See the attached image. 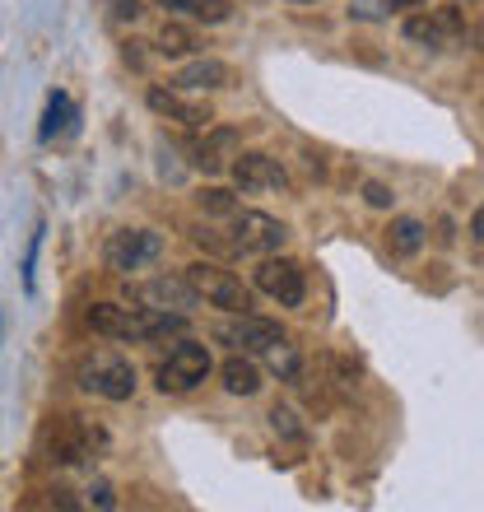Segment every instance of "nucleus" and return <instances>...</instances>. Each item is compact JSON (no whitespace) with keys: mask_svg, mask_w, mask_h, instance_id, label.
Masks as SVG:
<instances>
[{"mask_svg":"<svg viewBox=\"0 0 484 512\" xmlns=\"http://www.w3.org/2000/svg\"><path fill=\"white\" fill-rule=\"evenodd\" d=\"M84 322L108 340H159V336H182L187 331V312H163L145 308V303H94L84 312Z\"/></svg>","mask_w":484,"mask_h":512,"instance_id":"1","label":"nucleus"},{"mask_svg":"<svg viewBox=\"0 0 484 512\" xmlns=\"http://www.w3.org/2000/svg\"><path fill=\"white\" fill-rule=\"evenodd\" d=\"M103 443H108V433L80 415H56L52 424H47V433H42V452H47V461H56V466H80V461L98 457Z\"/></svg>","mask_w":484,"mask_h":512,"instance_id":"2","label":"nucleus"},{"mask_svg":"<svg viewBox=\"0 0 484 512\" xmlns=\"http://www.w3.org/2000/svg\"><path fill=\"white\" fill-rule=\"evenodd\" d=\"M75 382H80L89 396H103V401H131L135 364L121 359L117 350H89L80 364H75Z\"/></svg>","mask_w":484,"mask_h":512,"instance_id":"3","label":"nucleus"},{"mask_svg":"<svg viewBox=\"0 0 484 512\" xmlns=\"http://www.w3.org/2000/svg\"><path fill=\"white\" fill-rule=\"evenodd\" d=\"M191 284H196V294L219 312H252V284H242L233 270L215 266V261H196V266L182 270Z\"/></svg>","mask_w":484,"mask_h":512,"instance_id":"4","label":"nucleus"},{"mask_svg":"<svg viewBox=\"0 0 484 512\" xmlns=\"http://www.w3.org/2000/svg\"><path fill=\"white\" fill-rule=\"evenodd\" d=\"M159 256H163V238L154 229H117V233H108V243H103V261H108V270H117V275L154 266Z\"/></svg>","mask_w":484,"mask_h":512,"instance_id":"5","label":"nucleus"},{"mask_svg":"<svg viewBox=\"0 0 484 512\" xmlns=\"http://www.w3.org/2000/svg\"><path fill=\"white\" fill-rule=\"evenodd\" d=\"M256 289L266 298H275L280 308H303V298H308V270L289 261V256H266L261 266L252 270Z\"/></svg>","mask_w":484,"mask_h":512,"instance_id":"6","label":"nucleus"},{"mask_svg":"<svg viewBox=\"0 0 484 512\" xmlns=\"http://www.w3.org/2000/svg\"><path fill=\"white\" fill-rule=\"evenodd\" d=\"M229 219H233L229 238L238 243L242 256H275L284 247V238H289V229L266 210H233Z\"/></svg>","mask_w":484,"mask_h":512,"instance_id":"7","label":"nucleus"},{"mask_svg":"<svg viewBox=\"0 0 484 512\" xmlns=\"http://www.w3.org/2000/svg\"><path fill=\"white\" fill-rule=\"evenodd\" d=\"M210 350L205 345H196V340H182L168 359L159 364V391L163 396H182V391L201 387L205 378H210Z\"/></svg>","mask_w":484,"mask_h":512,"instance_id":"8","label":"nucleus"},{"mask_svg":"<svg viewBox=\"0 0 484 512\" xmlns=\"http://www.w3.org/2000/svg\"><path fill=\"white\" fill-rule=\"evenodd\" d=\"M215 340L229 345V350H242V354H266L270 345L284 340V326L270 322V317H256V312H233L229 322L215 326Z\"/></svg>","mask_w":484,"mask_h":512,"instance_id":"9","label":"nucleus"},{"mask_svg":"<svg viewBox=\"0 0 484 512\" xmlns=\"http://www.w3.org/2000/svg\"><path fill=\"white\" fill-rule=\"evenodd\" d=\"M149 112L154 117H163V122H177V126H187V131H205V126L215 122V112H210V103H196V98H187V89H177V84H154L145 94Z\"/></svg>","mask_w":484,"mask_h":512,"instance_id":"10","label":"nucleus"},{"mask_svg":"<svg viewBox=\"0 0 484 512\" xmlns=\"http://www.w3.org/2000/svg\"><path fill=\"white\" fill-rule=\"evenodd\" d=\"M131 303H145V308H163V312H191L201 308L205 298L196 294V284L187 275H154V280L135 284Z\"/></svg>","mask_w":484,"mask_h":512,"instance_id":"11","label":"nucleus"},{"mask_svg":"<svg viewBox=\"0 0 484 512\" xmlns=\"http://www.w3.org/2000/svg\"><path fill=\"white\" fill-rule=\"evenodd\" d=\"M229 168H233V182H238L242 191H280V187H289V173H284L280 159H270V154H238Z\"/></svg>","mask_w":484,"mask_h":512,"instance_id":"12","label":"nucleus"},{"mask_svg":"<svg viewBox=\"0 0 484 512\" xmlns=\"http://www.w3.org/2000/svg\"><path fill=\"white\" fill-rule=\"evenodd\" d=\"M401 33L410 42H419V47H429V52H443L447 38H452V33H461V14L452 10V5H447V10H438V14H410Z\"/></svg>","mask_w":484,"mask_h":512,"instance_id":"13","label":"nucleus"},{"mask_svg":"<svg viewBox=\"0 0 484 512\" xmlns=\"http://www.w3.org/2000/svg\"><path fill=\"white\" fill-rule=\"evenodd\" d=\"M177 89L187 94H219V89H233V66L229 61H215V56H201V61H187V66L173 75Z\"/></svg>","mask_w":484,"mask_h":512,"instance_id":"14","label":"nucleus"},{"mask_svg":"<svg viewBox=\"0 0 484 512\" xmlns=\"http://www.w3.org/2000/svg\"><path fill=\"white\" fill-rule=\"evenodd\" d=\"M238 145H242V135L233 126H205V140L191 145V163L201 173H219L229 159H238Z\"/></svg>","mask_w":484,"mask_h":512,"instance_id":"15","label":"nucleus"},{"mask_svg":"<svg viewBox=\"0 0 484 512\" xmlns=\"http://www.w3.org/2000/svg\"><path fill=\"white\" fill-rule=\"evenodd\" d=\"M219 378H224V391H229V396H256V391H261V368H256L242 350H233V359H224Z\"/></svg>","mask_w":484,"mask_h":512,"instance_id":"16","label":"nucleus"},{"mask_svg":"<svg viewBox=\"0 0 484 512\" xmlns=\"http://www.w3.org/2000/svg\"><path fill=\"white\" fill-rule=\"evenodd\" d=\"M424 243H429V229H424L419 219H410V215L391 219V229H387L391 256H419V252H424Z\"/></svg>","mask_w":484,"mask_h":512,"instance_id":"17","label":"nucleus"},{"mask_svg":"<svg viewBox=\"0 0 484 512\" xmlns=\"http://www.w3.org/2000/svg\"><path fill=\"white\" fill-rule=\"evenodd\" d=\"M66 131H75V103L56 89V94L47 98V108H42L38 135H42V140H56V135H66Z\"/></svg>","mask_w":484,"mask_h":512,"instance_id":"18","label":"nucleus"},{"mask_svg":"<svg viewBox=\"0 0 484 512\" xmlns=\"http://www.w3.org/2000/svg\"><path fill=\"white\" fill-rule=\"evenodd\" d=\"M163 10H177V14H191L201 24H229V0H163Z\"/></svg>","mask_w":484,"mask_h":512,"instance_id":"19","label":"nucleus"},{"mask_svg":"<svg viewBox=\"0 0 484 512\" xmlns=\"http://www.w3.org/2000/svg\"><path fill=\"white\" fill-rule=\"evenodd\" d=\"M196 47H201V42H196V33H191V28H182V24H163L159 33H154V52H159V56H191Z\"/></svg>","mask_w":484,"mask_h":512,"instance_id":"20","label":"nucleus"},{"mask_svg":"<svg viewBox=\"0 0 484 512\" xmlns=\"http://www.w3.org/2000/svg\"><path fill=\"white\" fill-rule=\"evenodd\" d=\"M266 368H270V373H275L280 382H298V350L289 345V340L270 345V350H266Z\"/></svg>","mask_w":484,"mask_h":512,"instance_id":"21","label":"nucleus"},{"mask_svg":"<svg viewBox=\"0 0 484 512\" xmlns=\"http://www.w3.org/2000/svg\"><path fill=\"white\" fill-rule=\"evenodd\" d=\"M196 205H201L205 215H233L238 210V196L229 187H201L196 191Z\"/></svg>","mask_w":484,"mask_h":512,"instance_id":"22","label":"nucleus"},{"mask_svg":"<svg viewBox=\"0 0 484 512\" xmlns=\"http://www.w3.org/2000/svg\"><path fill=\"white\" fill-rule=\"evenodd\" d=\"M191 238H196V243H201L205 252H215V256H242L233 238H224L219 229H205V224H196V229H191Z\"/></svg>","mask_w":484,"mask_h":512,"instance_id":"23","label":"nucleus"},{"mask_svg":"<svg viewBox=\"0 0 484 512\" xmlns=\"http://www.w3.org/2000/svg\"><path fill=\"white\" fill-rule=\"evenodd\" d=\"M270 429L284 433V438H294V443H303V438H308V433H303V424L294 419V410H284V405H275V410H270Z\"/></svg>","mask_w":484,"mask_h":512,"instance_id":"24","label":"nucleus"},{"mask_svg":"<svg viewBox=\"0 0 484 512\" xmlns=\"http://www.w3.org/2000/svg\"><path fill=\"white\" fill-rule=\"evenodd\" d=\"M363 201L373 205V210H387L396 196H391V187H382V182H363Z\"/></svg>","mask_w":484,"mask_h":512,"instance_id":"25","label":"nucleus"},{"mask_svg":"<svg viewBox=\"0 0 484 512\" xmlns=\"http://www.w3.org/2000/svg\"><path fill=\"white\" fill-rule=\"evenodd\" d=\"M108 5H112V19H121V24H135V19L145 14L140 0H108Z\"/></svg>","mask_w":484,"mask_h":512,"instance_id":"26","label":"nucleus"},{"mask_svg":"<svg viewBox=\"0 0 484 512\" xmlns=\"http://www.w3.org/2000/svg\"><path fill=\"white\" fill-rule=\"evenodd\" d=\"M38 247H42V224L33 233V243H28V256H24V289L33 294V266H38Z\"/></svg>","mask_w":484,"mask_h":512,"instance_id":"27","label":"nucleus"},{"mask_svg":"<svg viewBox=\"0 0 484 512\" xmlns=\"http://www.w3.org/2000/svg\"><path fill=\"white\" fill-rule=\"evenodd\" d=\"M89 494H94V503H98V508H117V499H112V489H108V485H94V489H89Z\"/></svg>","mask_w":484,"mask_h":512,"instance_id":"28","label":"nucleus"},{"mask_svg":"<svg viewBox=\"0 0 484 512\" xmlns=\"http://www.w3.org/2000/svg\"><path fill=\"white\" fill-rule=\"evenodd\" d=\"M471 233H475V243L484 247V205H480V210H475V219H471Z\"/></svg>","mask_w":484,"mask_h":512,"instance_id":"29","label":"nucleus"},{"mask_svg":"<svg viewBox=\"0 0 484 512\" xmlns=\"http://www.w3.org/2000/svg\"><path fill=\"white\" fill-rule=\"evenodd\" d=\"M391 10H415V5H424V0H387Z\"/></svg>","mask_w":484,"mask_h":512,"instance_id":"30","label":"nucleus"},{"mask_svg":"<svg viewBox=\"0 0 484 512\" xmlns=\"http://www.w3.org/2000/svg\"><path fill=\"white\" fill-rule=\"evenodd\" d=\"M294 5H312V0H294Z\"/></svg>","mask_w":484,"mask_h":512,"instance_id":"31","label":"nucleus"}]
</instances>
